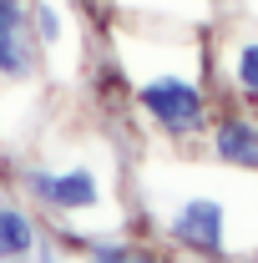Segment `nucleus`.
<instances>
[{
  "label": "nucleus",
  "instance_id": "1",
  "mask_svg": "<svg viewBox=\"0 0 258 263\" xmlns=\"http://www.w3.org/2000/svg\"><path fill=\"white\" fill-rule=\"evenodd\" d=\"M137 101H142V111L157 122V132L177 137V142L208 132V97H202V86H197L193 71H177V66L142 71Z\"/></svg>",
  "mask_w": 258,
  "mask_h": 263
},
{
  "label": "nucleus",
  "instance_id": "2",
  "mask_svg": "<svg viewBox=\"0 0 258 263\" xmlns=\"http://www.w3.org/2000/svg\"><path fill=\"white\" fill-rule=\"evenodd\" d=\"M167 238L177 248H193V253H228V197L193 187V193H177V208L167 213Z\"/></svg>",
  "mask_w": 258,
  "mask_h": 263
},
{
  "label": "nucleus",
  "instance_id": "3",
  "mask_svg": "<svg viewBox=\"0 0 258 263\" xmlns=\"http://www.w3.org/2000/svg\"><path fill=\"white\" fill-rule=\"evenodd\" d=\"M26 193L51 208V213H91L106 197V182H101L97 162H71V167H31L26 172Z\"/></svg>",
  "mask_w": 258,
  "mask_h": 263
},
{
  "label": "nucleus",
  "instance_id": "4",
  "mask_svg": "<svg viewBox=\"0 0 258 263\" xmlns=\"http://www.w3.org/2000/svg\"><path fill=\"white\" fill-rule=\"evenodd\" d=\"M35 71V31L21 0H0V81H26Z\"/></svg>",
  "mask_w": 258,
  "mask_h": 263
},
{
  "label": "nucleus",
  "instance_id": "5",
  "mask_svg": "<svg viewBox=\"0 0 258 263\" xmlns=\"http://www.w3.org/2000/svg\"><path fill=\"white\" fill-rule=\"evenodd\" d=\"M213 157H218V167L258 172V122L243 117V111H228L213 127Z\"/></svg>",
  "mask_w": 258,
  "mask_h": 263
},
{
  "label": "nucleus",
  "instance_id": "6",
  "mask_svg": "<svg viewBox=\"0 0 258 263\" xmlns=\"http://www.w3.org/2000/svg\"><path fill=\"white\" fill-rule=\"evenodd\" d=\"M35 253V223L26 208L0 202V258H31Z\"/></svg>",
  "mask_w": 258,
  "mask_h": 263
},
{
  "label": "nucleus",
  "instance_id": "7",
  "mask_svg": "<svg viewBox=\"0 0 258 263\" xmlns=\"http://www.w3.org/2000/svg\"><path fill=\"white\" fill-rule=\"evenodd\" d=\"M228 81H233V91L238 97L258 101V35H243V41H233V51H228Z\"/></svg>",
  "mask_w": 258,
  "mask_h": 263
},
{
  "label": "nucleus",
  "instance_id": "8",
  "mask_svg": "<svg viewBox=\"0 0 258 263\" xmlns=\"http://www.w3.org/2000/svg\"><path fill=\"white\" fill-rule=\"evenodd\" d=\"M86 253H91V258H127L132 248L127 243H86Z\"/></svg>",
  "mask_w": 258,
  "mask_h": 263
}]
</instances>
